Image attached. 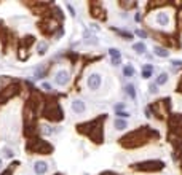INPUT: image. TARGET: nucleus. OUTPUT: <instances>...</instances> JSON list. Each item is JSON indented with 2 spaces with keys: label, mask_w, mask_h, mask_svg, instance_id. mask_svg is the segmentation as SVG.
Wrapping results in <instances>:
<instances>
[{
  "label": "nucleus",
  "mask_w": 182,
  "mask_h": 175,
  "mask_svg": "<svg viewBox=\"0 0 182 175\" xmlns=\"http://www.w3.org/2000/svg\"><path fill=\"white\" fill-rule=\"evenodd\" d=\"M54 81L58 86H66L67 83H69V72L64 70V69H61L56 72V77H54Z\"/></svg>",
  "instance_id": "1"
},
{
  "label": "nucleus",
  "mask_w": 182,
  "mask_h": 175,
  "mask_svg": "<svg viewBox=\"0 0 182 175\" xmlns=\"http://www.w3.org/2000/svg\"><path fill=\"white\" fill-rule=\"evenodd\" d=\"M101 83H102V78H101L99 73H91L88 77V86H89V89H93V91L101 88Z\"/></svg>",
  "instance_id": "2"
},
{
  "label": "nucleus",
  "mask_w": 182,
  "mask_h": 175,
  "mask_svg": "<svg viewBox=\"0 0 182 175\" xmlns=\"http://www.w3.org/2000/svg\"><path fill=\"white\" fill-rule=\"evenodd\" d=\"M155 21H157V24H158V26H161V27H168V24H169V16H168L166 11H160V13L157 14Z\"/></svg>",
  "instance_id": "3"
},
{
  "label": "nucleus",
  "mask_w": 182,
  "mask_h": 175,
  "mask_svg": "<svg viewBox=\"0 0 182 175\" xmlns=\"http://www.w3.org/2000/svg\"><path fill=\"white\" fill-rule=\"evenodd\" d=\"M34 170H35V173H38V175H43V173H47V170H48V164H47V162H43V161H38V162L34 164Z\"/></svg>",
  "instance_id": "4"
},
{
  "label": "nucleus",
  "mask_w": 182,
  "mask_h": 175,
  "mask_svg": "<svg viewBox=\"0 0 182 175\" xmlns=\"http://www.w3.org/2000/svg\"><path fill=\"white\" fill-rule=\"evenodd\" d=\"M85 108H86V107H85V104H83V100H73L72 102V110L75 111V113H83L85 111Z\"/></svg>",
  "instance_id": "5"
},
{
  "label": "nucleus",
  "mask_w": 182,
  "mask_h": 175,
  "mask_svg": "<svg viewBox=\"0 0 182 175\" xmlns=\"http://www.w3.org/2000/svg\"><path fill=\"white\" fill-rule=\"evenodd\" d=\"M109 54L112 56V62H113V65H118V62H120V59H122L120 53H118L115 48H112V49H109Z\"/></svg>",
  "instance_id": "6"
},
{
  "label": "nucleus",
  "mask_w": 182,
  "mask_h": 175,
  "mask_svg": "<svg viewBox=\"0 0 182 175\" xmlns=\"http://www.w3.org/2000/svg\"><path fill=\"white\" fill-rule=\"evenodd\" d=\"M152 72H153V67L152 65H144V69H142V77H144V78H150L152 77Z\"/></svg>",
  "instance_id": "7"
},
{
  "label": "nucleus",
  "mask_w": 182,
  "mask_h": 175,
  "mask_svg": "<svg viewBox=\"0 0 182 175\" xmlns=\"http://www.w3.org/2000/svg\"><path fill=\"white\" fill-rule=\"evenodd\" d=\"M168 83V75H166V73H161V75L160 77H158L157 78V86H163V84H166Z\"/></svg>",
  "instance_id": "8"
},
{
  "label": "nucleus",
  "mask_w": 182,
  "mask_h": 175,
  "mask_svg": "<svg viewBox=\"0 0 182 175\" xmlns=\"http://www.w3.org/2000/svg\"><path fill=\"white\" fill-rule=\"evenodd\" d=\"M126 121L125 120H117L115 121V129H118V131H123V129H126Z\"/></svg>",
  "instance_id": "9"
},
{
  "label": "nucleus",
  "mask_w": 182,
  "mask_h": 175,
  "mask_svg": "<svg viewBox=\"0 0 182 175\" xmlns=\"http://www.w3.org/2000/svg\"><path fill=\"white\" fill-rule=\"evenodd\" d=\"M155 54H157V56H160V58H168V56H169V53L166 51V49L158 48V46H155Z\"/></svg>",
  "instance_id": "10"
},
{
  "label": "nucleus",
  "mask_w": 182,
  "mask_h": 175,
  "mask_svg": "<svg viewBox=\"0 0 182 175\" xmlns=\"http://www.w3.org/2000/svg\"><path fill=\"white\" fill-rule=\"evenodd\" d=\"M123 73H125V77H133L134 75V69L131 65H126V67H123Z\"/></svg>",
  "instance_id": "11"
},
{
  "label": "nucleus",
  "mask_w": 182,
  "mask_h": 175,
  "mask_svg": "<svg viewBox=\"0 0 182 175\" xmlns=\"http://www.w3.org/2000/svg\"><path fill=\"white\" fill-rule=\"evenodd\" d=\"M126 94H128L131 99H136V89H134V86L128 84V86H126Z\"/></svg>",
  "instance_id": "12"
},
{
  "label": "nucleus",
  "mask_w": 182,
  "mask_h": 175,
  "mask_svg": "<svg viewBox=\"0 0 182 175\" xmlns=\"http://www.w3.org/2000/svg\"><path fill=\"white\" fill-rule=\"evenodd\" d=\"M134 51H138L139 54H142L145 51V45L144 43H134Z\"/></svg>",
  "instance_id": "13"
},
{
  "label": "nucleus",
  "mask_w": 182,
  "mask_h": 175,
  "mask_svg": "<svg viewBox=\"0 0 182 175\" xmlns=\"http://www.w3.org/2000/svg\"><path fill=\"white\" fill-rule=\"evenodd\" d=\"M47 48H48V45L45 43V42H42V43H38V54H45L47 53Z\"/></svg>",
  "instance_id": "14"
},
{
  "label": "nucleus",
  "mask_w": 182,
  "mask_h": 175,
  "mask_svg": "<svg viewBox=\"0 0 182 175\" xmlns=\"http://www.w3.org/2000/svg\"><path fill=\"white\" fill-rule=\"evenodd\" d=\"M117 115L120 116V118H128V116H129L128 111H117ZM120 118H118V120H120Z\"/></svg>",
  "instance_id": "15"
},
{
  "label": "nucleus",
  "mask_w": 182,
  "mask_h": 175,
  "mask_svg": "<svg viewBox=\"0 0 182 175\" xmlns=\"http://www.w3.org/2000/svg\"><path fill=\"white\" fill-rule=\"evenodd\" d=\"M149 91L152 92V94H155L158 89H157V84H150V88H149Z\"/></svg>",
  "instance_id": "16"
},
{
  "label": "nucleus",
  "mask_w": 182,
  "mask_h": 175,
  "mask_svg": "<svg viewBox=\"0 0 182 175\" xmlns=\"http://www.w3.org/2000/svg\"><path fill=\"white\" fill-rule=\"evenodd\" d=\"M5 156H7V158H13V151L8 150V148H5Z\"/></svg>",
  "instance_id": "17"
},
{
  "label": "nucleus",
  "mask_w": 182,
  "mask_h": 175,
  "mask_svg": "<svg viewBox=\"0 0 182 175\" xmlns=\"http://www.w3.org/2000/svg\"><path fill=\"white\" fill-rule=\"evenodd\" d=\"M67 10L70 11V16H75V10H73V7H72V5H67Z\"/></svg>",
  "instance_id": "18"
},
{
  "label": "nucleus",
  "mask_w": 182,
  "mask_h": 175,
  "mask_svg": "<svg viewBox=\"0 0 182 175\" xmlns=\"http://www.w3.org/2000/svg\"><path fill=\"white\" fill-rule=\"evenodd\" d=\"M43 132L47 134V135H50V134H53V131H51V129H50L48 126H45V127H43Z\"/></svg>",
  "instance_id": "19"
},
{
  "label": "nucleus",
  "mask_w": 182,
  "mask_h": 175,
  "mask_svg": "<svg viewBox=\"0 0 182 175\" xmlns=\"http://www.w3.org/2000/svg\"><path fill=\"white\" fill-rule=\"evenodd\" d=\"M43 89H45V91H50L51 88H50V84H48V83H43Z\"/></svg>",
  "instance_id": "20"
},
{
  "label": "nucleus",
  "mask_w": 182,
  "mask_h": 175,
  "mask_svg": "<svg viewBox=\"0 0 182 175\" xmlns=\"http://www.w3.org/2000/svg\"><path fill=\"white\" fill-rule=\"evenodd\" d=\"M3 175H10V172H8V170H7V172H5V173H3Z\"/></svg>",
  "instance_id": "21"
},
{
  "label": "nucleus",
  "mask_w": 182,
  "mask_h": 175,
  "mask_svg": "<svg viewBox=\"0 0 182 175\" xmlns=\"http://www.w3.org/2000/svg\"><path fill=\"white\" fill-rule=\"evenodd\" d=\"M0 169H2V159H0Z\"/></svg>",
  "instance_id": "22"
}]
</instances>
